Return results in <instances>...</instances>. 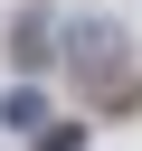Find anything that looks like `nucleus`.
<instances>
[{
    "label": "nucleus",
    "instance_id": "obj_2",
    "mask_svg": "<svg viewBox=\"0 0 142 151\" xmlns=\"http://www.w3.org/2000/svg\"><path fill=\"white\" fill-rule=\"evenodd\" d=\"M47 38H57V28H47V9H19V38H9V57H19V85H28V76H38L47 57H57Z\"/></svg>",
    "mask_w": 142,
    "mask_h": 151
},
{
    "label": "nucleus",
    "instance_id": "obj_1",
    "mask_svg": "<svg viewBox=\"0 0 142 151\" xmlns=\"http://www.w3.org/2000/svg\"><path fill=\"white\" fill-rule=\"evenodd\" d=\"M66 66H76L85 85H114V76L133 66V28H123V19H76V28H66Z\"/></svg>",
    "mask_w": 142,
    "mask_h": 151
},
{
    "label": "nucleus",
    "instance_id": "obj_3",
    "mask_svg": "<svg viewBox=\"0 0 142 151\" xmlns=\"http://www.w3.org/2000/svg\"><path fill=\"white\" fill-rule=\"evenodd\" d=\"M0 123H9V132H38V123H47V94H38V85H9V94H0Z\"/></svg>",
    "mask_w": 142,
    "mask_h": 151
}]
</instances>
